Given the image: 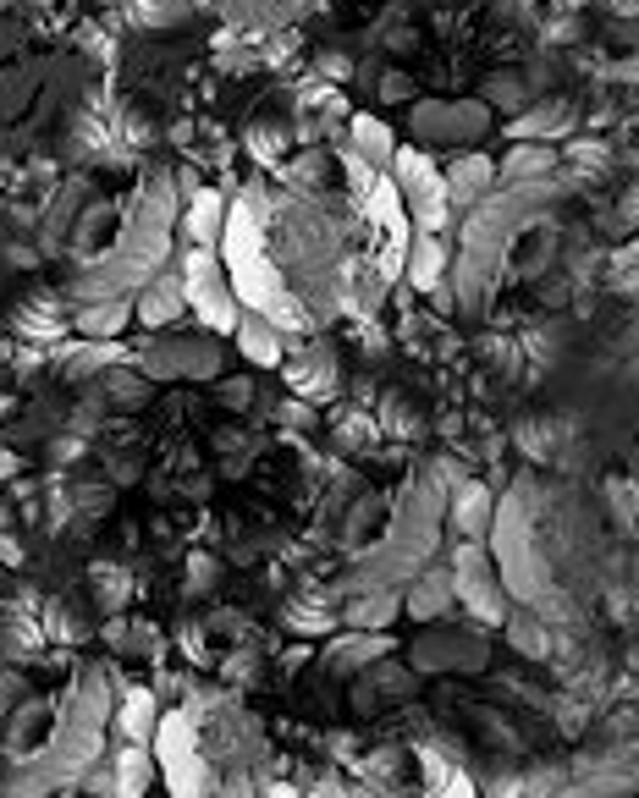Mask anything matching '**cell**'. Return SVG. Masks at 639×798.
<instances>
[{
	"label": "cell",
	"mask_w": 639,
	"mask_h": 798,
	"mask_svg": "<svg viewBox=\"0 0 639 798\" xmlns=\"http://www.w3.org/2000/svg\"><path fill=\"white\" fill-rule=\"evenodd\" d=\"M182 286H188V308L210 325V330H237L243 308L232 297V276L221 265V254L210 243H193L182 254Z\"/></svg>",
	"instance_id": "6da1fadb"
},
{
	"label": "cell",
	"mask_w": 639,
	"mask_h": 798,
	"mask_svg": "<svg viewBox=\"0 0 639 798\" xmlns=\"http://www.w3.org/2000/svg\"><path fill=\"white\" fill-rule=\"evenodd\" d=\"M392 182H397V193H403V204H408V215H414L419 232H447L452 193H447L441 166H430L419 149H397L392 155Z\"/></svg>",
	"instance_id": "7a4b0ae2"
},
{
	"label": "cell",
	"mask_w": 639,
	"mask_h": 798,
	"mask_svg": "<svg viewBox=\"0 0 639 798\" xmlns=\"http://www.w3.org/2000/svg\"><path fill=\"white\" fill-rule=\"evenodd\" d=\"M149 743H155V760H160V776H166L171 793H204L210 787V765L199 754V727H193L188 710L160 716V727H155Z\"/></svg>",
	"instance_id": "3957f363"
},
{
	"label": "cell",
	"mask_w": 639,
	"mask_h": 798,
	"mask_svg": "<svg viewBox=\"0 0 639 798\" xmlns=\"http://www.w3.org/2000/svg\"><path fill=\"white\" fill-rule=\"evenodd\" d=\"M452 589H458V606H469L480 622H502L507 617V595L496 584V562L485 557L480 540H463L452 551Z\"/></svg>",
	"instance_id": "277c9868"
},
{
	"label": "cell",
	"mask_w": 639,
	"mask_h": 798,
	"mask_svg": "<svg viewBox=\"0 0 639 798\" xmlns=\"http://www.w3.org/2000/svg\"><path fill=\"white\" fill-rule=\"evenodd\" d=\"M491 127L485 105H447V100H425L414 105V133L419 144H469Z\"/></svg>",
	"instance_id": "5b68a950"
},
{
	"label": "cell",
	"mask_w": 639,
	"mask_h": 798,
	"mask_svg": "<svg viewBox=\"0 0 639 798\" xmlns=\"http://www.w3.org/2000/svg\"><path fill=\"white\" fill-rule=\"evenodd\" d=\"M287 385H292V396H303V403H326V396H337V358L320 352V341L298 347L287 358Z\"/></svg>",
	"instance_id": "8992f818"
},
{
	"label": "cell",
	"mask_w": 639,
	"mask_h": 798,
	"mask_svg": "<svg viewBox=\"0 0 639 798\" xmlns=\"http://www.w3.org/2000/svg\"><path fill=\"white\" fill-rule=\"evenodd\" d=\"M447 513H452V529H458L463 540H485V529H491V518H496V496H491L480 480H452Z\"/></svg>",
	"instance_id": "52a82bcc"
},
{
	"label": "cell",
	"mask_w": 639,
	"mask_h": 798,
	"mask_svg": "<svg viewBox=\"0 0 639 798\" xmlns=\"http://www.w3.org/2000/svg\"><path fill=\"white\" fill-rule=\"evenodd\" d=\"M133 314H138L149 330L177 325V319L188 314V286H182V276H155V281L144 286V297L133 303Z\"/></svg>",
	"instance_id": "ba28073f"
},
{
	"label": "cell",
	"mask_w": 639,
	"mask_h": 798,
	"mask_svg": "<svg viewBox=\"0 0 639 798\" xmlns=\"http://www.w3.org/2000/svg\"><path fill=\"white\" fill-rule=\"evenodd\" d=\"M557 171V149L546 144V138H518L513 149H507V160L496 166V182L507 188V182H546Z\"/></svg>",
	"instance_id": "9c48e42d"
},
{
	"label": "cell",
	"mask_w": 639,
	"mask_h": 798,
	"mask_svg": "<svg viewBox=\"0 0 639 798\" xmlns=\"http://www.w3.org/2000/svg\"><path fill=\"white\" fill-rule=\"evenodd\" d=\"M237 347H243V358L248 363H265V369H276L281 358H287V341H281V325L259 308V314H243L237 319Z\"/></svg>",
	"instance_id": "30bf717a"
},
{
	"label": "cell",
	"mask_w": 639,
	"mask_h": 798,
	"mask_svg": "<svg viewBox=\"0 0 639 798\" xmlns=\"http://www.w3.org/2000/svg\"><path fill=\"white\" fill-rule=\"evenodd\" d=\"M452 600H458V589H452V567H425V573H408L403 611H414V617H441Z\"/></svg>",
	"instance_id": "8fae6325"
},
{
	"label": "cell",
	"mask_w": 639,
	"mask_h": 798,
	"mask_svg": "<svg viewBox=\"0 0 639 798\" xmlns=\"http://www.w3.org/2000/svg\"><path fill=\"white\" fill-rule=\"evenodd\" d=\"M392 650L386 628H359L354 639H337L326 650V672H359V666H381V655Z\"/></svg>",
	"instance_id": "7c38bea8"
},
{
	"label": "cell",
	"mask_w": 639,
	"mask_h": 798,
	"mask_svg": "<svg viewBox=\"0 0 639 798\" xmlns=\"http://www.w3.org/2000/svg\"><path fill=\"white\" fill-rule=\"evenodd\" d=\"M447 193H452V204H480L491 188H496V166L485 160V155H458L447 171Z\"/></svg>",
	"instance_id": "4fadbf2b"
},
{
	"label": "cell",
	"mask_w": 639,
	"mask_h": 798,
	"mask_svg": "<svg viewBox=\"0 0 639 798\" xmlns=\"http://www.w3.org/2000/svg\"><path fill=\"white\" fill-rule=\"evenodd\" d=\"M403 276H408V286H419V292H436V286H441V276H447V248H441V232H419V237L408 243Z\"/></svg>",
	"instance_id": "5bb4252c"
},
{
	"label": "cell",
	"mask_w": 639,
	"mask_h": 798,
	"mask_svg": "<svg viewBox=\"0 0 639 798\" xmlns=\"http://www.w3.org/2000/svg\"><path fill=\"white\" fill-rule=\"evenodd\" d=\"M155 727H160L155 694H149V688H127V694H122V710H116V732H122L127 743H149Z\"/></svg>",
	"instance_id": "9a60e30c"
},
{
	"label": "cell",
	"mask_w": 639,
	"mask_h": 798,
	"mask_svg": "<svg viewBox=\"0 0 639 798\" xmlns=\"http://www.w3.org/2000/svg\"><path fill=\"white\" fill-rule=\"evenodd\" d=\"M397 611H403V600L381 584V589H359V595H354V606L343 611V622H348V628H392V617H397Z\"/></svg>",
	"instance_id": "2e32d148"
},
{
	"label": "cell",
	"mask_w": 639,
	"mask_h": 798,
	"mask_svg": "<svg viewBox=\"0 0 639 798\" xmlns=\"http://www.w3.org/2000/svg\"><path fill=\"white\" fill-rule=\"evenodd\" d=\"M507 133H513V138H546V144H551V138H568V133H573V111L551 100V105L524 111V122H507Z\"/></svg>",
	"instance_id": "e0dca14e"
},
{
	"label": "cell",
	"mask_w": 639,
	"mask_h": 798,
	"mask_svg": "<svg viewBox=\"0 0 639 798\" xmlns=\"http://www.w3.org/2000/svg\"><path fill=\"white\" fill-rule=\"evenodd\" d=\"M182 226H188V243H215V237H221V226H226L221 193H210V188H193V199H188V215H182Z\"/></svg>",
	"instance_id": "ac0fdd59"
},
{
	"label": "cell",
	"mask_w": 639,
	"mask_h": 798,
	"mask_svg": "<svg viewBox=\"0 0 639 798\" xmlns=\"http://www.w3.org/2000/svg\"><path fill=\"white\" fill-rule=\"evenodd\" d=\"M127 319H133V303H127V297H105V303L78 308V330H83L89 341H111Z\"/></svg>",
	"instance_id": "d6986e66"
},
{
	"label": "cell",
	"mask_w": 639,
	"mask_h": 798,
	"mask_svg": "<svg viewBox=\"0 0 639 798\" xmlns=\"http://www.w3.org/2000/svg\"><path fill=\"white\" fill-rule=\"evenodd\" d=\"M29 341H56L61 336V303L51 297V292H40L29 308H18V319H12Z\"/></svg>",
	"instance_id": "ffe728a7"
},
{
	"label": "cell",
	"mask_w": 639,
	"mask_h": 798,
	"mask_svg": "<svg viewBox=\"0 0 639 798\" xmlns=\"http://www.w3.org/2000/svg\"><path fill=\"white\" fill-rule=\"evenodd\" d=\"M155 776H160V760H155L144 743H127V749L116 754V793H144Z\"/></svg>",
	"instance_id": "44dd1931"
},
{
	"label": "cell",
	"mask_w": 639,
	"mask_h": 798,
	"mask_svg": "<svg viewBox=\"0 0 639 798\" xmlns=\"http://www.w3.org/2000/svg\"><path fill=\"white\" fill-rule=\"evenodd\" d=\"M354 149H359L370 166H392L397 138L386 133V122H381V116H354Z\"/></svg>",
	"instance_id": "7402d4cb"
},
{
	"label": "cell",
	"mask_w": 639,
	"mask_h": 798,
	"mask_svg": "<svg viewBox=\"0 0 639 798\" xmlns=\"http://www.w3.org/2000/svg\"><path fill=\"white\" fill-rule=\"evenodd\" d=\"M419 760H425V787H430V793H469V787H474V782L463 776V765H447V760H441L436 743H425Z\"/></svg>",
	"instance_id": "603a6c76"
},
{
	"label": "cell",
	"mask_w": 639,
	"mask_h": 798,
	"mask_svg": "<svg viewBox=\"0 0 639 798\" xmlns=\"http://www.w3.org/2000/svg\"><path fill=\"white\" fill-rule=\"evenodd\" d=\"M89 589H94V600H100V611H122V606H127V589H133V578H127L122 567H111V562H100V567L89 573Z\"/></svg>",
	"instance_id": "cb8c5ba5"
},
{
	"label": "cell",
	"mask_w": 639,
	"mask_h": 798,
	"mask_svg": "<svg viewBox=\"0 0 639 798\" xmlns=\"http://www.w3.org/2000/svg\"><path fill=\"white\" fill-rule=\"evenodd\" d=\"M281 177H287L292 188H303V193H320V188L332 182V160H326V155H298V160L281 166Z\"/></svg>",
	"instance_id": "d4e9b609"
},
{
	"label": "cell",
	"mask_w": 639,
	"mask_h": 798,
	"mask_svg": "<svg viewBox=\"0 0 639 798\" xmlns=\"http://www.w3.org/2000/svg\"><path fill=\"white\" fill-rule=\"evenodd\" d=\"M507 639H513V650H518V655H551V633H546L540 611L518 617V622L507 628Z\"/></svg>",
	"instance_id": "484cf974"
},
{
	"label": "cell",
	"mask_w": 639,
	"mask_h": 798,
	"mask_svg": "<svg viewBox=\"0 0 639 798\" xmlns=\"http://www.w3.org/2000/svg\"><path fill=\"white\" fill-rule=\"evenodd\" d=\"M414 661H419V666H447V661H480V644H469V639H425Z\"/></svg>",
	"instance_id": "4316f807"
},
{
	"label": "cell",
	"mask_w": 639,
	"mask_h": 798,
	"mask_svg": "<svg viewBox=\"0 0 639 798\" xmlns=\"http://www.w3.org/2000/svg\"><path fill=\"white\" fill-rule=\"evenodd\" d=\"M375 425H381L386 436H397V441H414V436H419V414L403 403V396H386L381 414H375Z\"/></svg>",
	"instance_id": "83f0119b"
},
{
	"label": "cell",
	"mask_w": 639,
	"mask_h": 798,
	"mask_svg": "<svg viewBox=\"0 0 639 798\" xmlns=\"http://www.w3.org/2000/svg\"><path fill=\"white\" fill-rule=\"evenodd\" d=\"M287 622H292L298 633H326V628L337 622V611H332L326 600H298V606L287 611Z\"/></svg>",
	"instance_id": "f1b7e54d"
},
{
	"label": "cell",
	"mask_w": 639,
	"mask_h": 798,
	"mask_svg": "<svg viewBox=\"0 0 639 798\" xmlns=\"http://www.w3.org/2000/svg\"><path fill=\"white\" fill-rule=\"evenodd\" d=\"M248 149L259 155V166H270V171H281L287 166V138L281 133H270V127H254L248 133Z\"/></svg>",
	"instance_id": "f546056e"
},
{
	"label": "cell",
	"mask_w": 639,
	"mask_h": 798,
	"mask_svg": "<svg viewBox=\"0 0 639 798\" xmlns=\"http://www.w3.org/2000/svg\"><path fill=\"white\" fill-rule=\"evenodd\" d=\"M375 430H381V425H375V414H359V408L337 419V441H343V447H370V441H375Z\"/></svg>",
	"instance_id": "4dcf8cb0"
},
{
	"label": "cell",
	"mask_w": 639,
	"mask_h": 798,
	"mask_svg": "<svg viewBox=\"0 0 639 798\" xmlns=\"http://www.w3.org/2000/svg\"><path fill=\"white\" fill-rule=\"evenodd\" d=\"M182 7H188V0H133L138 23H149V29H166V23H177V18H182Z\"/></svg>",
	"instance_id": "1f68e13d"
},
{
	"label": "cell",
	"mask_w": 639,
	"mask_h": 798,
	"mask_svg": "<svg viewBox=\"0 0 639 798\" xmlns=\"http://www.w3.org/2000/svg\"><path fill=\"white\" fill-rule=\"evenodd\" d=\"M348 72H354V61L337 56V50H326V56L314 61V78H320V83H348Z\"/></svg>",
	"instance_id": "d6a6232c"
},
{
	"label": "cell",
	"mask_w": 639,
	"mask_h": 798,
	"mask_svg": "<svg viewBox=\"0 0 639 798\" xmlns=\"http://www.w3.org/2000/svg\"><path fill=\"white\" fill-rule=\"evenodd\" d=\"M105 385H111V396H116V403H138V396H149V385H144L138 374H111Z\"/></svg>",
	"instance_id": "836d02e7"
},
{
	"label": "cell",
	"mask_w": 639,
	"mask_h": 798,
	"mask_svg": "<svg viewBox=\"0 0 639 798\" xmlns=\"http://www.w3.org/2000/svg\"><path fill=\"white\" fill-rule=\"evenodd\" d=\"M72 23V0H40V29H67Z\"/></svg>",
	"instance_id": "e575fe53"
},
{
	"label": "cell",
	"mask_w": 639,
	"mask_h": 798,
	"mask_svg": "<svg viewBox=\"0 0 639 798\" xmlns=\"http://www.w3.org/2000/svg\"><path fill=\"white\" fill-rule=\"evenodd\" d=\"M518 441H524V452H529V458H546V452H551L546 425H524V430H518Z\"/></svg>",
	"instance_id": "d590c367"
},
{
	"label": "cell",
	"mask_w": 639,
	"mask_h": 798,
	"mask_svg": "<svg viewBox=\"0 0 639 798\" xmlns=\"http://www.w3.org/2000/svg\"><path fill=\"white\" fill-rule=\"evenodd\" d=\"M221 403L243 408V403H248V380H226V385H221Z\"/></svg>",
	"instance_id": "8d00e7d4"
},
{
	"label": "cell",
	"mask_w": 639,
	"mask_h": 798,
	"mask_svg": "<svg viewBox=\"0 0 639 798\" xmlns=\"http://www.w3.org/2000/svg\"><path fill=\"white\" fill-rule=\"evenodd\" d=\"M0 562H7V567H18V562H23V546H18L7 529H0Z\"/></svg>",
	"instance_id": "74e56055"
},
{
	"label": "cell",
	"mask_w": 639,
	"mask_h": 798,
	"mask_svg": "<svg viewBox=\"0 0 639 798\" xmlns=\"http://www.w3.org/2000/svg\"><path fill=\"white\" fill-rule=\"evenodd\" d=\"M12 474H18V452L0 447V480H12Z\"/></svg>",
	"instance_id": "f35d334b"
},
{
	"label": "cell",
	"mask_w": 639,
	"mask_h": 798,
	"mask_svg": "<svg viewBox=\"0 0 639 798\" xmlns=\"http://www.w3.org/2000/svg\"><path fill=\"white\" fill-rule=\"evenodd\" d=\"M7 408H12V396H0V414H7Z\"/></svg>",
	"instance_id": "ab89813d"
}]
</instances>
